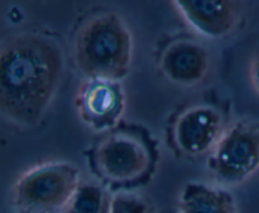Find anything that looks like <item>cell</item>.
Wrapping results in <instances>:
<instances>
[{
  "instance_id": "obj_1",
  "label": "cell",
  "mask_w": 259,
  "mask_h": 213,
  "mask_svg": "<svg viewBox=\"0 0 259 213\" xmlns=\"http://www.w3.org/2000/svg\"><path fill=\"white\" fill-rule=\"evenodd\" d=\"M65 73V56L53 38L22 32L0 42V114L18 128L37 126L52 106Z\"/></svg>"
},
{
  "instance_id": "obj_2",
  "label": "cell",
  "mask_w": 259,
  "mask_h": 213,
  "mask_svg": "<svg viewBox=\"0 0 259 213\" xmlns=\"http://www.w3.org/2000/svg\"><path fill=\"white\" fill-rule=\"evenodd\" d=\"M72 53L83 78L123 81L133 66V32L118 13H98L78 27Z\"/></svg>"
},
{
  "instance_id": "obj_3",
  "label": "cell",
  "mask_w": 259,
  "mask_h": 213,
  "mask_svg": "<svg viewBox=\"0 0 259 213\" xmlns=\"http://www.w3.org/2000/svg\"><path fill=\"white\" fill-rule=\"evenodd\" d=\"M91 169L101 183L129 189L149 178L157 163V150L144 134L115 129L91 149Z\"/></svg>"
},
{
  "instance_id": "obj_4",
  "label": "cell",
  "mask_w": 259,
  "mask_h": 213,
  "mask_svg": "<svg viewBox=\"0 0 259 213\" xmlns=\"http://www.w3.org/2000/svg\"><path fill=\"white\" fill-rule=\"evenodd\" d=\"M82 182L76 164L48 161L20 173L10 188L17 213H62Z\"/></svg>"
},
{
  "instance_id": "obj_5",
  "label": "cell",
  "mask_w": 259,
  "mask_h": 213,
  "mask_svg": "<svg viewBox=\"0 0 259 213\" xmlns=\"http://www.w3.org/2000/svg\"><path fill=\"white\" fill-rule=\"evenodd\" d=\"M206 168L215 183L227 188L250 181L259 172V120L238 119L227 125L206 156Z\"/></svg>"
},
{
  "instance_id": "obj_6",
  "label": "cell",
  "mask_w": 259,
  "mask_h": 213,
  "mask_svg": "<svg viewBox=\"0 0 259 213\" xmlns=\"http://www.w3.org/2000/svg\"><path fill=\"white\" fill-rule=\"evenodd\" d=\"M73 102L83 125L95 133H110L119 128L126 110L123 81L83 78Z\"/></svg>"
},
{
  "instance_id": "obj_7",
  "label": "cell",
  "mask_w": 259,
  "mask_h": 213,
  "mask_svg": "<svg viewBox=\"0 0 259 213\" xmlns=\"http://www.w3.org/2000/svg\"><path fill=\"white\" fill-rule=\"evenodd\" d=\"M225 120L217 108L197 103L182 111L172 124L175 149L187 158L209 155L224 133Z\"/></svg>"
},
{
  "instance_id": "obj_8",
  "label": "cell",
  "mask_w": 259,
  "mask_h": 213,
  "mask_svg": "<svg viewBox=\"0 0 259 213\" xmlns=\"http://www.w3.org/2000/svg\"><path fill=\"white\" fill-rule=\"evenodd\" d=\"M212 57L209 48L191 38H179L164 47L158 58V70L172 85L195 87L210 75Z\"/></svg>"
},
{
  "instance_id": "obj_9",
  "label": "cell",
  "mask_w": 259,
  "mask_h": 213,
  "mask_svg": "<svg viewBox=\"0 0 259 213\" xmlns=\"http://www.w3.org/2000/svg\"><path fill=\"white\" fill-rule=\"evenodd\" d=\"M171 5L192 32L206 39H223L230 35L242 18L238 2L175 0Z\"/></svg>"
},
{
  "instance_id": "obj_10",
  "label": "cell",
  "mask_w": 259,
  "mask_h": 213,
  "mask_svg": "<svg viewBox=\"0 0 259 213\" xmlns=\"http://www.w3.org/2000/svg\"><path fill=\"white\" fill-rule=\"evenodd\" d=\"M177 213H240L230 188L204 181H189L181 187L176 202Z\"/></svg>"
},
{
  "instance_id": "obj_11",
  "label": "cell",
  "mask_w": 259,
  "mask_h": 213,
  "mask_svg": "<svg viewBox=\"0 0 259 213\" xmlns=\"http://www.w3.org/2000/svg\"><path fill=\"white\" fill-rule=\"evenodd\" d=\"M110 196L101 183L82 181L62 213H108Z\"/></svg>"
},
{
  "instance_id": "obj_12",
  "label": "cell",
  "mask_w": 259,
  "mask_h": 213,
  "mask_svg": "<svg viewBox=\"0 0 259 213\" xmlns=\"http://www.w3.org/2000/svg\"><path fill=\"white\" fill-rule=\"evenodd\" d=\"M108 213H156L153 203L131 189H119L110 196Z\"/></svg>"
},
{
  "instance_id": "obj_13",
  "label": "cell",
  "mask_w": 259,
  "mask_h": 213,
  "mask_svg": "<svg viewBox=\"0 0 259 213\" xmlns=\"http://www.w3.org/2000/svg\"><path fill=\"white\" fill-rule=\"evenodd\" d=\"M247 75L250 87L259 97V50L254 52V55H252L250 57L249 62H248Z\"/></svg>"
}]
</instances>
